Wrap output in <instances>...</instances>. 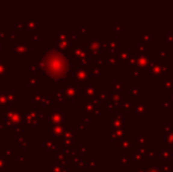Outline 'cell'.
Listing matches in <instances>:
<instances>
[{
    "label": "cell",
    "mask_w": 173,
    "mask_h": 172,
    "mask_svg": "<svg viewBox=\"0 0 173 172\" xmlns=\"http://www.w3.org/2000/svg\"><path fill=\"white\" fill-rule=\"evenodd\" d=\"M5 149H6V153H5L4 158H5V160H6V161H8V160H10V158H11V156L15 155V150H12V149H11V146H10L8 144H6V145H5Z\"/></svg>",
    "instance_id": "cell-5"
},
{
    "label": "cell",
    "mask_w": 173,
    "mask_h": 172,
    "mask_svg": "<svg viewBox=\"0 0 173 172\" xmlns=\"http://www.w3.org/2000/svg\"><path fill=\"white\" fill-rule=\"evenodd\" d=\"M5 93H6V97H7L10 103H13L15 100V93L14 92H5Z\"/></svg>",
    "instance_id": "cell-13"
},
{
    "label": "cell",
    "mask_w": 173,
    "mask_h": 172,
    "mask_svg": "<svg viewBox=\"0 0 173 172\" xmlns=\"http://www.w3.org/2000/svg\"><path fill=\"white\" fill-rule=\"evenodd\" d=\"M44 147H45L46 150L52 149V147H53V143H52V140H44Z\"/></svg>",
    "instance_id": "cell-16"
},
{
    "label": "cell",
    "mask_w": 173,
    "mask_h": 172,
    "mask_svg": "<svg viewBox=\"0 0 173 172\" xmlns=\"http://www.w3.org/2000/svg\"><path fill=\"white\" fill-rule=\"evenodd\" d=\"M25 140H26V136H19V137L17 138V140H15V144L21 145V144L24 143Z\"/></svg>",
    "instance_id": "cell-17"
},
{
    "label": "cell",
    "mask_w": 173,
    "mask_h": 172,
    "mask_svg": "<svg viewBox=\"0 0 173 172\" xmlns=\"http://www.w3.org/2000/svg\"><path fill=\"white\" fill-rule=\"evenodd\" d=\"M44 103H46L47 106H52V101L48 97H44Z\"/></svg>",
    "instance_id": "cell-20"
},
{
    "label": "cell",
    "mask_w": 173,
    "mask_h": 172,
    "mask_svg": "<svg viewBox=\"0 0 173 172\" xmlns=\"http://www.w3.org/2000/svg\"><path fill=\"white\" fill-rule=\"evenodd\" d=\"M29 52H31V48L28 47V45L26 43L18 44L17 46H14V47L11 48V53H14L15 58H18V59L26 58V56Z\"/></svg>",
    "instance_id": "cell-1"
},
{
    "label": "cell",
    "mask_w": 173,
    "mask_h": 172,
    "mask_svg": "<svg viewBox=\"0 0 173 172\" xmlns=\"http://www.w3.org/2000/svg\"><path fill=\"white\" fill-rule=\"evenodd\" d=\"M5 43H0V54H2L5 52Z\"/></svg>",
    "instance_id": "cell-22"
},
{
    "label": "cell",
    "mask_w": 173,
    "mask_h": 172,
    "mask_svg": "<svg viewBox=\"0 0 173 172\" xmlns=\"http://www.w3.org/2000/svg\"><path fill=\"white\" fill-rule=\"evenodd\" d=\"M26 163H27L26 156H19V157H17V160H15V165L17 166H25Z\"/></svg>",
    "instance_id": "cell-6"
},
{
    "label": "cell",
    "mask_w": 173,
    "mask_h": 172,
    "mask_svg": "<svg viewBox=\"0 0 173 172\" xmlns=\"http://www.w3.org/2000/svg\"><path fill=\"white\" fill-rule=\"evenodd\" d=\"M2 133H5V126L0 124V134H2Z\"/></svg>",
    "instance_id": "cell-23"
},
{
    "label": "cell",
    "mask_w": 173,
    "mask_h": 172,
    "mask_svg": "<svg viewBox=\"0 0 173 172\" xmlns=\"http://www.w3.org/2000/svg\"><path fill=\"white\" fill-rule=\"evenodd\" d=\"M31 144H32V140H31V139H26V140H25V142H24L23 144H21L20 146H21L23 149H25L27 145H31Z\"/></svg>",
    "instance_id": "cell-19"
},
{
    "label": "cell",
    "mask_w": 173,
    "mask_h": 172,
    "mask_svg": "<svg viewBox=\"0 0 173 172\" xmlns=\"http://www.w3.org/2000/svg\"><path fill=\"white\" fill-rule=\"evenodd\" d=\"M26 67H27V70H28V71L33 72V73H37V72H38V66H37V65H32V64H28Z\"/></svg>",
    "instance_id": "cell-15"
},
{
    "label": "cell",
    "mask_w": 173,
    "mask_h": 172,
    "mask_svg": "<svg viewBox=\"0 0 173 172\" xmlns=\"http://www.w3.org/2000/svg\"><path fill=\"white\" fill-rule=\"evenodd\" d=\"M10 71H11L10 64H6L4 59H0V80H4L5 77L10 73Z\"/></svg>",
    "instance_id": "cell-2"
},
{
    "label": "cell",
    "mask_w": 173,
    "mask_h": 172,
    "mask_svg": "<svg viewBox=\"0 0 173 172\" xmlns=\"http://www.w3.org/2000/svg\"><path fill=\"white\" fill-rule=\"evenodd\" d=\"M53 98L55 99V100H58V101H61L63 99H64V97L61 96V92H59V91H55V92H53Z\"/></svg>",
    "instance_id": "cell-14"
},
{
    "label": "cell",
    "mask_w": 173,
    "mask_h": 172,
    "mask_svg": "<svg viewBox=\"0 0 173 172\" xmlns=\"http://www.w3.org/2000/svg\"><path fill=\"white\" fill-rule=\"evenodd\" d=\"M17 26H18V29H20V31H23V32H25V31L28 29L26 21H18V23H17Z\"/></svg>",
    "instance_id": "cell-11"
},
{
    "label": "cell",
    "mask_w": 173,
    "mask_h": 172,
    "mask_svg": "<svg viewBox=\"0 0 173 172\" xmlns=\"http://www.w3.org/2000/svg\"><path fill=\"white\" fill-rule=\"evenodd\" d=\"M20 113H21V109L20 107H13V109H6L5 110L6 119H11L15 115H20Z\"/></svg>",
    "instance_id": "cell-3"
},
{
    "label": "cell",
    "mask_w": 173,
    "mask_h": 172,
    "mask_svg": "<svg viewBox=\"0 0 173 172\" xmlns=\"http://www.w3.org/2000/svg\"><path fill=\"white\" fill-rule=\"evenodd\" d=\"M10 132H11V133H14V134H15V133H17V134L20 133V132H21V126H20V124H17V125L11 126V127H10Z\"/></svg>",
    "instance_id": "cell-10"
},
{
    "label": "cell",
    "mask_w": 173,
    "mask_h": 172,
    "mask_svg": "<svg viewBox=\"0 0 173 172\" xmlns=\"http://www.w3.org/2000/svg\"><path fill=\"white\" fill-rule=\"evenodd\" d=\"M44 99V96L40 93V92H37V91H32V100H37V103Z\"/></svg>",
    "instance_id": "cell-7"
},
{
    "label": "cell",
    "mask_w": 173,
    "mask_h": 172,
    "mask_svg": "<svg viewBox=\"0 0 173 172\" xmlns=\"http://www.w3.org/2000/svg\"><path fill=\"white\" fill-rule=\"evenodd\" d=\"M26 24H27V26H28V29L34 31V29H37V17H34V15H28L26 18Z\"/></svg>",
    "instance_id": "cell-4"
},
{
    "label": "cell",
    "mask_w": 173,
    "mask_h": 172,
    "mask_svg": "<svg viewBox=\"0 0 173 172\" xmlns=\"http://www.w3.org/2000/svg\"><path fill=\"white\" fill-rule=\"evenodd\" d=\"M32 40H33V43H40L42 40V33L41 32H36L32 35Z\"/></svg>",
    "instance_id": "cell-8"
},
{
    "label": "cell",
    "mask_w": 173,
    "mask_h": 172,
    "mask_svg": "<svg viewBox=\"0 0 173 172\" xmlns=\"http://www.w3.org/2000/svg\"><path fill=\"white\" fill-rule=\"evenodd\" d=\"M26 81H27V85H29V86L37 85V79H36V77H33V75H27Z\"/></svg>",
    "instance_id": "cell-9"
},
{
    "label": "cell",
    "mask_w": 173,
    "mask_h": 172,
    "mask_svg": "<svg viewBox=\"0 0 173 172\" xmlns=\"http://www.w3.org/2000/svg\"><path fill=\"white\" fill-rule=\"evenodd\" d=\"M6 37H8L11 40H15V38H17V33H15V32H7Z\"/></svg>",
    "instance_id": "cell-18"
},
{
    "label": "cell",
    "mask_w": 173,
    "mask_h": 172,
    "mask_svg": "<svg viewBox=\"0 0 173 172\" xmlns=\"http://www.w3.org/2000/svg\"><path fill=\"white\" fill-rule=\"evenodd\" d=\"M41 117H50V112H44V113L41 115Z\"/></svg>",
    "instance_id": "cell-24"
},
{
    "label": "cell",
    "mask_w": 173,
    "mask_h": 172,
    "mask_svg": "<svg viewBox=\"0 0 173 172\" xmlns=\"http://www.w3.org/2000/svg\"><path fill=\"white\" fill-rule=\"evenodd\" d=\"M5 158L4 157H0V170H2L4 169V164H5Z\"/></svg>",
    "instance_id": "cell-21"
},
{
    "label": "cell",
    "mask_w": 173,
    "mask_h": 172,
    "mask_svg": "<svg viewBox=\"0 0 173 172\" xmlns=\"http://www.w3.org/2000/svg\"><path fill=\"white\" fill-rule=\"evenodd\" d=\"M51 119L53 120L54 123H60V121L63 120V115L57 113V112H55V113L53 112V115H51Z\"/></svg>",
    "instance_id": "cell-12"
}]
</instances>
